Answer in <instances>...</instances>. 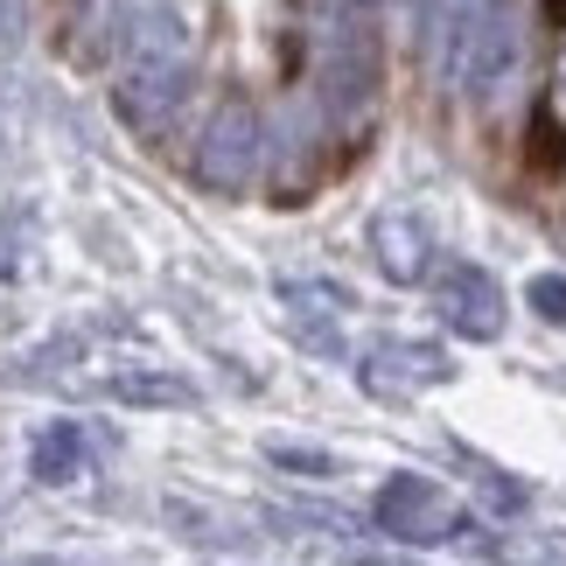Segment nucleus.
<instances>
[{"label": "nucleus", "instance_id": "nucleus-14", "mask_svg": "<svg viewBox=\"0 0 566 566\" xmlns=\"http://www.w3.org/2000/svg\"><path fill=\"white\" fill-rule=\"evenodd\" d=\"M273 462H280V469H301V475H329V469H336L329 454H308V448H273Z\"/></svg>", "mask_w": 566, "mask_h": 566}, {"label": "nucleus", "instance_id": "nucleus-5", "mask_svg": "<svg viewBox=\"0 0 566 566\" xmlns=\"http://www.w3.org/2000/svg\"><path fill=\"white\" fill-rule=\"evenodd\" d=\"M259 161H266V126L245 98H224L203 126V147H196V176L210 189H245L259 176Z\"/></svg>", "mask_w": 566, "mask_h": 566}, {"label": "nucleus", "instance_id": "nucleus-3", "mask_svg": "<svg viewBox=\"0 0 566 566\" xmlns=\"http://www.w3.org/2000/svg\"><path fill=\"white\" fill-rule=\"evenodd\" d=\"M308 8V92L329 134L357 140L378 105V29L371 0H301Z\"/></svg>", "mask_w": 566, "mask_h": 566}, {"label": "nucleus", "instance_id": "nucleus-1", "mask_svg": "<svg viewBox=\"0 0 566 566\" xmlns=\"http://www.w3.org/2000/svg\"><path fill=\"white\" fill-rule=\"evenodd\" d=\"M532 29L517 0H427L420 8V63L441 92L504 113L525 84Z\"/></svg>", "mask_w": 566, "mask_h": 566}, {"label": "nucleus", "instance_id": "nucleus-13", "mask_svg": "<svg viewBox=\"0 0 566 566\" xmlns=\"http://www.w3.org/2000/svg\"><path fill=\"white\" fill-rule=\"evenodd\" d=\"M532 308L546 315L553 329H566V280H559V273H538V280H532Z\"/></svg>", "mask_w": 566, "mask_h": 566}, {"label": "nucleus", "instance_id": "nucleus-9", "mask_svg": "<svg viewBox=\"0 0 566 566\" xmlns=\"http://www.w3.org/2000/svg\"><path fill=\"white\" fill-rule=\"evenodd\" d=\"M546 14H553V56H546V84H538V105H546L538 161H559L566 155V0H546Z\"/></svg>", "mask_w": 566, "mask_h": 566}, {"label": "nucleus", "instance_id": "nucleus-15", "mask_svg": "<svg viewBox=\"0 0 566 566\" xmlns=\"http://www.w3.org/2000/svg\"><path fill=\"white\" fill-rule=\"evenodd\" d=\"M350 566H412V559H391V553H350Z\"/></svg>", "mask_w": 566, "mask_h": 566}, {"label": "nucleus", "instance_id": "nucleus-4", "mask_svg": "<svg viewBox=\"0 0 566 566\" xmlns=\"http://www.w3.org/2000/svg\"><path fill=\"white\" fill-rule=\"evenodd\" d=\"M371 525L385 538H399V546H454L469 532V511L441 483H427V475H391L371 496Z\"/></svg>", "mask_w": 566, "mask_h": 566}, {"label": "nucleus", "instance_id": "nucleus-7", "mask_svg": "<svg viewBox=\"0 0 566 566\" xmlns=\"http://www.w3.org/2000/svg\"><path fill=\"white\" fill-rule=\"evenodd\" d=\"M441 378L448 350H433V343H371V357H364V391H378V399H412L420 385Z\"/></svg>", "mask_w": 566, "mask_h": 566}, {"label": "nucleus", "instance_id": "nucleus-8", "mask_svg": "<svg viewBox=\"0 0 566 566\" xmlns=\"http://www.w3.org/2000/svg\"><path fill=\"white\" fill-rule=\"evenodd\" d=\"M371 252H378V266L391 280H427L433 266V231H427V217H412V210H385L378 224H371Z\"/></svg>", "mask_w": 566, "mask_h": 566}, {"label": "nucleus", "instance_id": "nucleus-2", "mask_svg": "<svg viewBox=\"0 0 566 566\" xmlns=\"http://www.w3.org/2000/svg\"><path fill=\"white\" fill-rule=\"evenodd\" d=\"M113 105L134 134H161L196 77V21L182 0H126L113 21Z\"/></svg>", "mask_w": 566, "mask_h": 566}, {"label": "nucleus", "instance_id": "nucleus-10", "mask_svg": "<svg viewBox=\"0 0 566 566\" xmlns=\"http://www.w3.org/2000/svg\"><path fill=\"white\" fill-rule=\"evenodd\" d=\"M77 462H84V433H77V427H50V433L35 441V454H29V469L42 475V483H71Z\"/></svg>", "mask_w": 566, "mask_h": 566}, {"label": "nucleus", "instance_id": "nucleus-11", "mask_svg": "<svg viewBox=\"0 0 566 566\" xmlns=\"http://www.w3.org/2000/svg\"><path fill=\"white\" fill-rule=\"evenodd\" d=\"M113 391L126 406H189V385H176V378H119Z\"/></svg>", "mask_w": 566, "mask_h": 566}, {"label": "nucleus", "instance_id": "nucleus-12", "mask_svg": "<svg viewBox=\"0 0 566 566\" xmlns=\"http://www.w3.org/2000/svg\"><path fill=\"white\" fill-rule=\"evenodd\" d=\"M469 469H475V483L490 490V504H496V511H525V504H532V496H525V483H511L504 469H490V462H469Z\"/></svg>", "mask_w": 566, "mask_h": 566}, {"label": "nucleus", "instance_id": "nucleus-6", "mask_svg": "<svg viewBox=\"0 0 566 566\" xmlns=\"http://www.w3.org/2000/svg\"><path fill=\"white\" fill-rule=\"evenodd\" d=\"M433 315L469 343H496L504 336V287L483 266H448L433 280Z\"/></svg>", "mask_w": 566, "mask_h": 566}]
</instances>
